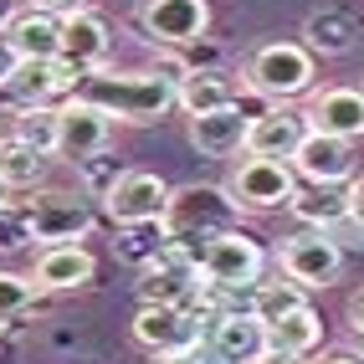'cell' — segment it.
<instances>
[{
	"mask_svg": "<svg viewBox=\"0 0 364 364\" xmlns=\"http://www.w3.org/2000/svg\"><path fill=\"white\" fill-rule=\"evenodd\" d=\"M200 262L175 241H159V252L139 272V303H169V308H196L200 298Z\"/></svg>",
	"mask_w": 364,
	"mask_h": 364,
	"instance_id": "cell-5",
	"label": "cell"
},
{
	"mask_svg": "<svg viewBox=\"0 0 364 364\" xmlns=\"http://www.w3.org/2000/svg\"><path fill=\"white\" fill-rule=\"evenodd\" d=\"M6 196H11V190H6V185H0V205H11V200H6Z\"/></svg>",
	"mask_w": 364,
	"mask_h": 364,
	"instance_id": "cell-40",
	"label": "cell"
},
{
	"mask_svg": "<svg viewBox=\"0 0 364 364\" xmlns=\"http://www.w3.org/2000/svg\"><path fill=\"white\" fill-rule=\"evenodd\" d=\"M134 344L149 349V354L200 349V313L196 308H169V303H139V313H134Z\"/></svg>",
	"mask_w": 364,
	"mask_h": 364,
	"instance_id": "cell-11",
	"label": "cell"
},
{
	"mask_svg": "<svg viewBox=\"0 0 364 364\" xmlns=\"http://www.w3.org/2000/svg\"><path fill=\"white\" fill-rule=\"evenodd\" d=\"M241 221V210L231 200V190L221 185H180L169 190V210H164V241H175V247H185L190 257H200V247L210 236H221Z\"/></svg>",
	"mask_w": 364,
	"mask_h": 364,
	"instance_id": "cell-2",
	"label": "cell"
},
{
	"mask_svg": "<svg viewBox=\"0 0 364 364\" xmlns=\"http://www.w3.org/2000/svg\"><path fill=\"white\" fill-rule=\"evenodd\" d=\"M46 164H52V154L21 144L16 134L0 139V185L6 190H41L46 185Z\"/></svg>",
	"mask_w": 364,
	"mask_h": 364,
	"instance_id": "cell-25",
	"label": "cell"
},
{
	"mask_svg": "<svg viewBox=\"0 0 364 364\" xmlns=\"http://www.w3.org/2000/svg\"><path fill=\"white\" fill-rule=\"evenodd\" d=\"M354 16H344V11H313L308 21H303V46L313 57H349L354 52Z\"/></svg>",
	"mask_w": 364,
	"mask_h": 364,
	"instance_id": "cell-26",
	"label": "cell"
},
{
	"mask_svg": "<svg viewBox=\"0 0 364 364\" xmlns=\"http://www.w3.org/2000/svg\"><path fill=\"white\" fill-rule=\"evenodd\" d=\"M323 364H364V359H359V354H328Z\"/></svg>",
	"mask_w": 364,
	"mask_h": 364,
	"instance_id": "cell-39",
	"label": "cell"
},
{
	"mask_svg": "<svg viewBox=\"0 0 364 364\" xmlns=\"http://www.w3.org/2000/svg\"><path fill=\"white\" fill-rule=\"evenodd\" d=\"M103 210H108L113 226H159L164 210H169V185L154 169H124V175L108 185Z\"/></svg>",
	"mask_w": 364,
	"mask_h": 364,
	"instance_id": "cell-9",
	"label": "cell"
},
{
	"mask_svg": "<svg viewBox=\"0 0 364 364\" xmlns=\"http://www.w3.org/2000/svg\"><path fill=\"white\" fill-rule=\"evenodd\" d=\"M231 103H241V87L221 67H190V77L180 82V113L185 118H200V113L231 108Z\"/></svg>",
	"mask_w": 364,
	"mask_h": 364,
	"instance_id": "cell-22",
	"label": "cell"
},
{
	"mask_svg": "<svg viewBox=\"0 0 364 364\" xmlns=\"http://www.w3.org/2000/svg\"><path fill=\"white\" fill-rule=\"evenodd\" d=\"M72 87H77V77L62 62H16L11 77L0 82V98L11 108H36V103H52V98L67 103Z\"/></svg>",
	"mask_w": 364,
	"mask_h": 364,
	"instance_id": "cell-15",
	"label": "cell"
},
{
	"mask_svg": "<svg viewBox=\"0 0 364 364\" xmlns=\"http://www.w3.org/2000/svg\"><path fill=\"white\" fill-rule=\"evenodd\" d=\"M318 344H323V318H318V308H308V303L298 313H287V318L267 323V349H272V354L308 359Z\"/></svg>",
	"mask_w": 364,
	"mask_h": 364,
	"instance_id": "cell-24",
	"label": "cell"
},
{
	"mask_svg": "<svg viewBox=\"0 0 364 364\" xmlns=\"http://www.w3.org/2000/svg\"><path fill=\"white\" fill-rule=\"evenodd\" d=\"M247 87L267 103H293L313 92V52L303 41H267L247 57Z\"/></svg>",
	"mask_w": 364,
	"mask_h": 364,
	"instance_id": "cell-3",
	"label": "cell"
},
{
	"mask_svg": "<svg viewBox=\"0 0 364 364\" xmlns=\"http://www.w3.org/2000/svg\"><path fill=\"white\" fill-rule=\"evenodd\" d=\"M210 354L221 364H257L267 354V323L257 318L252 308L210 318Z\"/></svg>",
	"mask_w": 364,
	"mask_h": 364,
	"instance_id": "cell-19",
	"label": "cell"
},
{
	"mask_svg": "<svg viewBox=\"0 0 364 364\" xmlns=\"http://www.w3.org/2000/svg\"><path fill=\"white\" fill-rule=\"evenodd\" d=\"M108 46H113V36H108V21L98 11H72V16H62V52H57V62L72 72V77L98 72L108 62Z\"/></svg>",
	"mask_w": 364,
	"mask_h": 364,
	"instance_id": "cell-13",
	"label": "cell"
},
{
	"mask_svg": "<svg viewBox=\"0 0 364 364\" xmlns=\"http://www.w3.org/2000/svg\"><path fill=\"white\" fill-rule=\"evenodd\" d=\"M303 139H308V118L293 103H272V108L252 113L247 154H257V159H287V164H293V154H298Z\"/></svg>",
	"mask_w": 364,
	"mask_h": 364,
	"instance_id": "cell-14",
	"label": "cell"
},
{
	"mask_svg": "<svg viewBox=\"0 0 364 364\" xmlns=\"http://www.w3.org/2000/svg\"><path fill=\"white\" fill-rule=\"evenodd\" d=\"M108 139H113V118H108L103 108L77 103V98L57 103V154H62L67 164L98 159V154L108 149Z\"/></svg>",
	"mask_w": 364,
	"mask_h": 364,
	"instance_id": "cell-12",
	"label": "cell"
},
{
	"mask_svg": "<svg viewBox=\"0 0 364 364\" xmlns=\"http://www.w3.org/2000/svg\"><path fill=\"white\" fill-rule=\"evenodd\" d=\"M16 62H21V57L11 52V41H6V36H0V82H6V77H11V67H16Z\"/></svg>",
	"mask_w": 364,
	"mask_h": 364,
	"instance_id": "cell-34",
	"label": "cell"
},
{
	"mask_svg": "<svg viewBox=\"0 0 364 364\" xmlns=\"http://www.w3.org/2000/svg\"><path fill=\"white\" fill-rule=\"evenodd\" d=\"M257 364H308V359H293V354H272V349H267Z\"/></svg>",
	"mask_w": 364,
	"mask_h": 364,
	"instance_id": "cell-37",
	"label": "cell"
},
{
	"mask_svg": "<svg viewBox=\"0 0 364 364\" xmlns=\"http://www.w3.org/2000/svg\"><path fill=\"white\" fill-rule=\"evenodd\" d=\"M72 98L77 103H92L103 108L108 118H118V124H159L164 113L180 108V87L159 77V72H82L77 87H72Z\"/></svg>",
	"mask_w": 364,
	"mask_h": 364,
	"instance_id": "cell-1",
	"label": "cell"
},
{
	"mask_svg": "<svg viewBox=\"0 0 364 364\" xmlns=\"http://www.w3.org/2000/svg\"><path fill=\"white\" fill-rule=\"evenodd\" d=\"M308 129L313 134H333V139H364V87H318L308 92Z\"/></svg>",
	"mask_w": 364,
	"mask_h": 364,
	"instance_id": "cell-16",
	"label": "cell"
},
{
	"mask_svg": "<svg viewBox=\"0 0 364 364\" xmlns=\"http://www.w3.org/2000/svg\"><path fill=\"white\" fill-rule=\"evenodd\" d=\"M226 190H231L236 210H282L287 200L298 196V169L287 159H257V154H247L231 169Z\"/></svg>",
	"mask_w": 364,
	"mask_h": 364,
	"instance_id": "cell-6",
	"label": "cell"
},
{
	"mask_svg": "<svg viewBox=\"0 0 364 364\" xmlns=\"http://www.w3.org/2000/svg\"><path fill=\"white\" fill-rule=\"evenodd\" d=\"M196 262H200V277H205V282L257 287V282H262V267H267V252H262L257 236H247L241 226H231V231H221V236H210Z\"/></svg>",
	"mask_w": 364,
	"mask_h": 364,
	"instance_id": "cell-7",
	"label": "cell"
},
{
	"mask_svg": "<svg viewBox=\"0 0 364 364\" xmlns=\"http://www.w3.org/2000/svg\"><path fill=\"white\" fill-rule=\"evenodd\" d=\"M308 287H298L287 272H272V277H262L257 287H252V313L262 323H277V318H287V313H298L308 298Z\"/></svg>",
	"mask_w": 364,
	"mask_h": 364,
	"instance_id": "cell-27",
	"label": "cell"
},
{
	"mask_svg": "<svg viewBox=\"0 0 364 364\" xmlns=\"http://www.w3.org/2000/svg\"><path fill=\"white\" fill-rule=\"evenodd\" d=\"M11 21H16V0H0V31H6Z\"/></svg>",
	"mask_w": 364,
	"mask_h": 364,
	"instance_id": "cell-38",
	"label": "cell"
},
{
	"mask_svg": "<svg viewBox=\"0 0 364 364\" xmlns=\"http://www.w3.org/2000/svg\"><path fill=\"white\" fill-rule=\"evenodd\" d=\"M31 221H26V210L21 205H0V252H21V247H31Z\"/></svg>",
	"mask_w": 364,
	"mask_h": 364,
	"instance_id": "cell-30",
	"label": "cell"
},
{
	"mask_svg": "<svg viewBox=\"0 0 364 364\" xmlns=\"http://www.w3.org/2000/svg\"><path fill=\"white\" fill-rule=\"evenodd\" d=\"M349 221H354V226H364V180H354V185H349Z\"/></svg>",
	"mask_w": 364,
	"mask_h": 364,
	"instance_id": "cell-33",
	"label": "cell"
},
{
	"mask_svg": "<svg viewBox=\"0 0 364 364\" xmlns=\"http://www.w3.org/2000/svg\"><path fill=\"white\" fill-rule=\"evenodd\" d=\"M277 272H287L298 287H333L344 272V252L328 231H298L282 241L277 252Z\"/></svg>",
	"mask_w": 364,
	"mask_h": 364,
	"instance_id": "cell-10",
	"label": "cell"
},
{
	"mask_svg": "<svg viewBox=\"0 0 364 364\" xmlns=\"http://www.w3.org/2000/svg\"><path fill=\"white\" fill-rule=\"evenodd\" d=\"M293 169H298L303 185H344L354 175V149H349V139L308 129V139L298 144V154H293Z\"/></svg>",
	"mask_w": 364,
	"mask_h": 364,
	"instance_id": "cell-18",
	"label": "cell"
},
{
	"mask_svg": "<svg viewBox=\"0 0 364 364\" xmlns=\"http://www.w3.org/2000/svg\"><path fill=\"white\" fill-rule=\"evenodd\" d=\"M36 11H52V16H72V11H87V0H31Z\"/></svg>",
	"mask_w": 364,
	"mask_h": 364,
	"instance_id": "cell-31",
	"label": "cell"
},
{
	"mask_svg": "<svg viewBox=\"0 0 364 364\" xmlns=\"http://www.w3.org/2000/svg\"><path fill=\"white\" fill-rule=\"evenodd\" d=\"M11 134H16L21 144H31V149H41V154H57V108H52V103L16 108Z\"/></svg>",
	"mask_w": 364,
	"mask_h": 364,
	"instance_id": "cell-28",
	"label": "cell"
},
{
	"mask_svg": "<svg viewBox=\"0 0 364 364\" xmlns=\"http://www.w3.org/2000/svg\"><path fill=\"white\" fill-rule=\"evenodd\" d=\"M134 21L159 52H190L210 31V0H139Z\"/></svg>",
	"mask_w": 364,
	"mask_h": 364,
	"instance_id": "cell-4",
	"label": "cell"
},
{
	"mask_svg": "<svg viewBox=\"0 0 364 364\" xmlns=\"http://www.w3.org/2000/svg\"><path fill=\"white\" fill-rule=\"evenodd\" d=\"M98 277V257H92L82 241H62V247H41L36 267H31V282L41 293H77Z\"/></svg>",
	"mask_w": 364,
	"mask_h": 364,
	"instance_id": "cell-17",
	"label": "cell"
},
{
	"mask_svg": "<svg viewBox=\"0 0 364 364\" xmlns=\"http://www.w3.org/2000/svg\"><path fill=\"white\" fill-rule=\"evenodd\" d=\"M31 221V236L46 241V247H62V241H82L92 231V205L72 190H31V200H21Z\"/></svg>",
	"mask_w": 364,
	"mask_h": 364,
	"instance_id": "cell-8",
	"label": "cell"
},
{
	"mask_svg": "<svg viewBox=\"0 0 364 364\" xmlns=\"http://www.w3.org/2000/svg\"><path fill=\"white\" fill-rule=\"evenodd\" d=\"M247 134H252V113L241 108V103L190 118V144H196L205 159H231V154H241V149H247Z\"/></svg>",
	"mask_w": 364,
	"mask_h": 364,
	"instance_id": "cell-20",
	"label": "cell"
},
{
	"mask_svg": "<svg viewBox=\"0 0 364 364\" xmlns=\"http://www.w3.org/2000/svg\"><path fill=\"white\" fill-rule=\"evenodd\" d=\"M154 364H210L205 349H180V354H154Z\"/></svg>",
	"mask_w": 364,
	"mask_h": 364,
	"instance_id": "cell-32",
	"label": "cell"
},
{
	"mask_svg": "<svg viewBox=\"0 0 364 364\" xmlns=\"http://www.w3.org/2000/svg\"><path fill=\"white\" fill-rule=\"evenodd\" d=\"M21 359V349H16V338H6V333H0V364H16Z\"/></svg>",
	"mask_w": 364,
	"mask_h": 364,
	"instance_id": "cell-36",
	"label": "cell"
},
{
	"mask_svg": "<svg viewBox=\"0 0 364 364\" xmlns=\"http://www.w3.org/2000/svg\"><path fill=\"white\" fill-rule=\"evenodd\" d=\"M287 210L308 231H328L338 221H349V185H298V196L287 200Z\"/></svg>",
	"mask_w": 364,
	"mask_h": 364,
	"instance_id": "cell-23",
	"label": "cell"
},
{
	"mask_svg": "<svg viewBox=\"0 0 364 364\" xmlns=\"http://www.w3.org/2000/svg\"><path fill=\"white\" fill-rule=\"evenodd\" d=\"M31 308H36V282H31V277H21V272H6V267H0V328L21 323Z\"/></svg>",
	"mask_w": 364,
	"mask_h": 364,
	"instance_id": "cell-29",
	"label": "cell"
},
{
	"mask_svg": "<svg viewBox=\"0 0 364 364\" xmlns=\"http://www.w3.org/2000/svg\"><path fill=\"white\" fill-rule=\"evenodd\" d=\"M11 41V52L21 57V62H57V52H62V16H52V11H16V21L6 31H0Z\"/></svg>",
	"mask_w": 364,
	"mask_h": 364,
	"instance_id": "cell-21",
	"label": "cell"
},
{
	"mask_svg": "<svg viewBox=\"0 0 364 364\" xmlns=\"http://www.w3.org/2000/svg\"><path fill=\"white\" fill-rule=\"evenodd\" d=\"M349 328H354V333L364 338V293H359V298L349 303Z\"/></svg>",
	"mask_w": 364,
	"mask_h": 364,
	"instance_id": "cell-35",
	"label": "cell"
}]
</instances>
